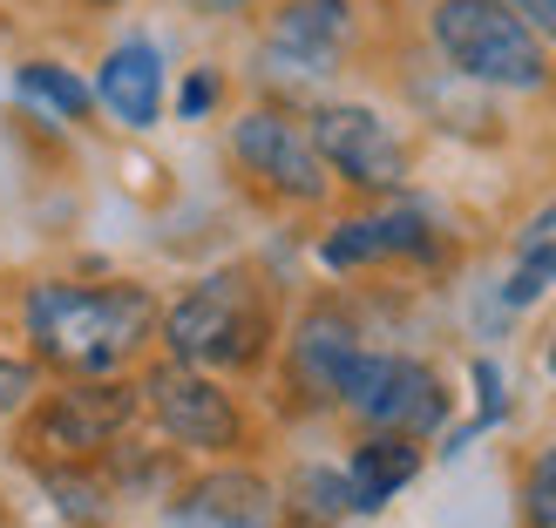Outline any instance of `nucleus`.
<instances>
[{
    "mask_svg": "<svg viewBox=\"0 0 556 528\" xmlns=\"http://www.w3.org/2000/svg\"><path fill=\"white\" fill-rule=\"evenodd\" d=\"M163 298L143 278H35L21 292V332L35 366L54 379H102L143 366L156 346Z\"/></svg>",
    "mask_w": 556,
    "mask_h": 528,
    "instance_id": "1",
    "label": "nucleus"
},
{
    "mask_svg": "<svg viewBox=\"0 0 556 528\" xmlns=\"http://www.w3.org/2000/svg\"><path fill=\"white\" fill-rule=\"evenodd\" d=\"M278 285L258 265H217L204 278L163 305L156 319V346L163 359H184V366H204V373H265L271 352H278Z\"/></svg>",
    "mask_w": 556,
    "mask_h": 528,
    "instance_id": "2",
    "label": "nucleus"
},
{
    "mask_svg": "<svg viewBox=\"0 0 556 528\" xmlns=\"http://www.w3.org/2000/svg\"><path fill=\"white\" fill-rule=\"evenodd\" d=\"M143 421V386L129 373H102V379H54L14 413V461L27 475L41 467H75V461H102L123 434Z\"/></svg>",
    "mask_w": 556,
    "mask_h": 528,
    "instance_id": "3",
    "label": "nucleus"
},
{
    "mask_svg": "<svg viewBox=\"0 0 556 528\" xmlns=\"http://www.w3.org/2000/svg\"><path fill=\"white\" fill-rule=\"evenodd\" d=\"M428 54L455 75L482 81L495 95H549L556 89V48L503 0H428Z\"/></svg>",
    "mask_w": 556,
    "mask_h": 528,
    "instance_id": "4",
    "label": "nucleus"
},
{
    "mask_svg": "<svg viewBox=\"0 0 556 528\" xmlns=\"http://www.w3.org/2000/svg\"><path fill=\"white\" fill-rule=\"evenodd\" d=\"M359 0H271L265 27H258V54L252 75L271 102H319V89L332 75H346V62L359 54Z\"/></svg>",
    "mask_w": 556,
    "mask_h": 528,
    "instance_id": "5",
    "label": "nucleus"
},
{
    "mask_svg": "<svg viewBox=\"0 0 556 528\" xmlns=\"http://www.w3.org/2000/svg\"><path fill=\"white\" fill-rule=\"evenodd\" d=\"M225 156L238 163V177L258 190L278 210H326L332 197V170L313 150V129H305V108L292 102H252L225 123Z\"/></svg>",
    "mask_w": 556,
    "mask_h": 528,
    "instance_id": "6",
    "label": "nucleus"
},
{
    "mask_svg": "<svg viewBox=\"0 0 556 528\" xmlns=\"http://www.w3.org/2000/svg\"><path fill=\"white\" fill-rule=\"evenodd\" d=\"M143 421L170 440L177 454H204V461H231L252 440V413L225 386V373L184 366V359H143Z\"/></svg>",
    "mask_w": 556,
    "mask_h": 528,
    "instance_id": "7",
    "label": "nucleus"
},
{
    "mask_svg": "<svg viewBox=\"0 0 556 528\" xmlns=\"http://www.w3.org/2000/svg\"><path fill=\"white\" fill-rule=\"evenodd\" d=\"M332 413H346L353 427H387V434H414L434 440L455 413V394L421 352L401 346H359L353 366L340 373V400Z\"/></svg>",
    "mask_w": 556,
    "mask_h": 528,
    "instance_id": "8",
    "label": "nucleus"
},
{
    "mask_svg": "<svg viewBox=\"0 0 556 528\" xmlns=\"http://www.w3.org/2000/svg\"><path fill=\"white\" fill-rule=\"evenodd\" d=\"M305 129H313V150L326 156V170L353 197H394L414 177V143L401 136V123L374 102H346V95H319L305 102Z\"/></svg>",
    "mask_w": 556,
    "mask_h": 528,
    "instance_id": "9",
    "label": "nucleus"
},
{
    "mask_svg": "<svg viewBox=\"0 0 556 528\" xmlns=\"http://www.w3.org/2000/svg\"><path fill=\"white\" fill-rule=\"evenodd\" d=\"M367 346V325H359L353 298L340 292H319L299 305V319L278 332V386L299 413H332L340 400V373L353 366V352Z\"/></svg>",
    "mask_w": 556,
    "mask_h": 528,
    "instance_id": "10",
    "label": "nucleus"
},
{
    "mask_svg": "<svg viewBox=\"0 0 556 528\" xmlns=\"http://www.w3.org/2000/svg\"><path fill=\"white\" fill-rule=\"evenodd\" d=\"M177 528H278V488L258 467H204L170 494Z\"/></svg>",
    "mask_w": 556,
    "mask_h": 528,
    "instance_id": "11",
    "label": "nucleus"
},
{
    "mask_svg": "<svg viewBox=\"0 0 556 528\" xmlns=\"http://www.w3.org/2000/svg\"><path fill=\"white\" fill-rule=\"evenodd\" d=\"M96 102L109 108V123L129 136H150L163 123V102H170V75H163V48L150 35H123L102 54L96 68Z\"/></svg>",
    "mask_w": 556,
    "mask_h": 528,
    "instance_id": "12",
    "label": "nucleus"
},
{
    "mask_svg": "<svg viewBox=\"0 0 556 528\" xmlns=\"http://www.w3.org/2000/svg\"><path fill=\"white\" fill-rule=\"evenodd\" d=\"M401 89H407V102L421 108V116L434 123V129H448V136H468V143H495V89H482V81H468V75H455L448 62H428V68H407L401 75Z\"/></svg>",
    "mask_w": 556,
    "mask_h": 528,
    "instance_id": "13",
    "label": "nucleus"
},
{
    "mask_svg": "<svg viewBox=\"0 0 556 528\" xmlns=\"http://www.w3.org/2000/svg\"><path fill=\"white\" fill-rule=\"evenodd\" d=\"M421 440L414 434H387V427H359L353 454H346V481H353V508L359 515H380L394 494L421 475Z\"/></svg>",
    "mask_w": 556,
    "mask_h": 528,
    "instance_id": "14",
    "label": "nucleus"
},
{
    "mask_svg": "<svg viewBox=\"0 0 556 528\" xmlns=\"http://www.w3.org/2000/svg\"><path fill=\"white\" fill-rule=\"evenodd\" d=\"M278 515L292 528H346L353 508V481H346V461H299L286 488H278Z\"/></svg>",
    "mask_w": 556,
    "mask_h": 528,
    "instance_id": "15",
    "label": "nucleus"
},
{
    "mask_svg": "<svg viewBox=\"0 0 556 528\" xmlns=\"http://www.w3.org/2000/svg\"><path fill=\"white\" fill-rule=\"evenodd\" d=\"M14 95L27 108H48L54 123H89L96 116V81H81L68 62H54V54H27L14 68Z\"/></svg>",
    "mask_w": 556,
    "mask_h": 528,
    "instance_id": "16",
    "label": "nucleus"
},
{
    "mask_svg": "<svg viewBox=\"0 0 556 528\" xmlns=\"http://www.w3.org/2000/svg\"><path fill=\"white\" fill-rule=\"evenodd\" d=\"M35 481H41V488L54 494V508H62L68 521H81V528H102L109 515H116V488H109L102 461H75V467H41Z\"/></svg>",
    "mask_w": 556,
    "mask_h": 528,
    "instance_id": "17",
    "label": "nucleus"
},
{
    "mask_svg": "<svg viewBox=\"0 0 556 528\" xmlns=\"http://www.w3.org/2000/svg\"><path fill=\"white\" fill-rule=\"evenodd\" d=\"M319 265L332 271V278H359V271H387V237H380V217H374V204L367 210H353V217H340L326 237H319Z\"/></svg>",
    "mask_w": 556,
    "mask_h": 528,
    "instance_id": "18",
    "label": "nucleus"
},
{
    "mask_svg": "<svg viewBox=\"0 0 556 528\" xmlns=\"http://www.w3.org/2000/svg\"><path fill=\"white\" fill-rule=\"evenodd\" d=\"M516 515H522V528H556V440H543V448L522 461Z\"/></svg>",
    "mask_w": 556,
    "mask_h": 528,
    "instance_id": "19",
    "label": "nucleus"
},
{
    "mask_svg": "<svg viewBox=\"0 0 556 528\" xmlns=\"http://www.w3.org/2000/svg\"><path fill=\"white\" fill-rule=\"evenodd\" d=\"M41 386H48V373L35 366V352H0V421H14Z\"/></svg>",
    "mask_w": 556,
    "mask_h": 528,
    "instance_id": "20",
    "label": "nucleus"
},
{
    "mask_svg": "<svg viewBox=\"0 0 556 528\" xmlns=\"http://www.w3.org/2000/svg\"><path fill=\"white\" fill-rule=\"evenodd\" d=\"M217 102H225V68H190L184 75V89H177V116L184 123H204V116H217Z\"/></svg>",
    "mask_w": 556,
    "mask_h": 528,
    "instance_id": "21",
    "label": "nucleus"
},
{
    "mask_svg": "<svg viewBox=\"0 0 556 528\" xmlns=\"http://www.w3.org/2000/svg\"><path fill=\"white\" fill-rule=\"evenodd\" d=\"M468 379H476V434L482 427H495V421H503V413H509V394H503V366H495V359H476V366H468Z\"/></svg>",
    "mask_w": 556,
    "mask_h": 528,
    "instance_id": "22",
    "label": "nucleus"
},
{
    "mask_svg": "<svg viewBox=\"0 0 556 528\" xmlns=\"http://www.w3.org/2000/svg\"><path fill=\"white\" fill-rule=\"evenodd\" d=\"M503 8H509V14H522V21H530L536 35L556 48V0H503Z\"/></svg>",
    "mask_w": 556,
    "mask_h": 528,
    "instance_id": "23",
    "label": "nucleus"
},
{
    "mask_svg": "<svg viewBox=\"0 0 556 528\" xmlns=\"http://www.w3.org/2000/svg\"><path fill=\"white\" fill-rule=\"evenodd\" d=\"M184 14H198V21H231V14H252L258 0H177Z\"/></svg>",
    "mask_w": 556,
    "mask_h": 528,
    "instance_id": "24",
    "label": "nucleus"
},
{
    "mask_svg": "<svg viewBox=\"0 0 556 528\" xmlns=\"http://www.w3.org/2000/svg\"><path fill=\"white\" fill-rule=\"evenodd\" d=\"M543 373H549V386H556V332H549V346H543Z\"/></svg>",
    "mask_w": 556,
    "mask_h": 528,
    "instance_id": "25",
    "label": "nucleus"
},
{
    "mask_svg": "<svg viewBox=\"0 0 556 528\" xmlns=\"http://www.w3.org/2000/svg\"><path fill=\"white\" fill-rule=\"evenodd\" d=\"M81 8H102L109 14V8H123V0H81Z\"/></svg>",
    "mask_w": 556,
    "mask_h": 528,
    "instance_id": "26",
    "label": "nucleus"
}]
</instances>
